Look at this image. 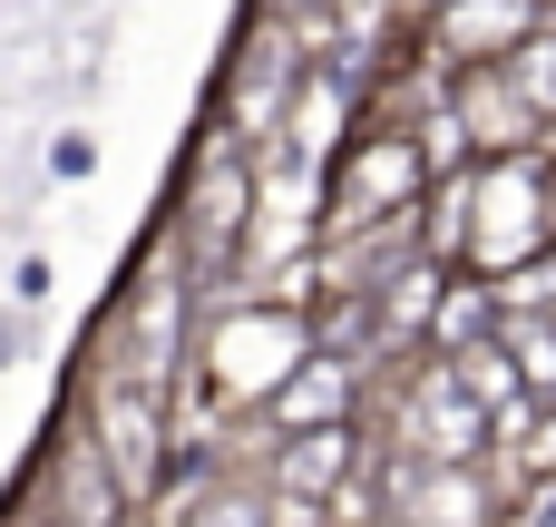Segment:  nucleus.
Instances as JSON below:
<instances>
[{"label": "nucleus", "mask_w": 556, "mask_h": 527, "mask_svg": "<svg viewBox=\"0 0 556 527\" xmlns=\"http://www.w3.org/2000/svg\"><path fill=\"white\" fill-rule=\"evenodd\" d=\"M78 430H88V450L108 460V479L127 489V509H156V499H166V460H176V381H156V372L98 352L88 401H78Z\"/></svg>", "instance_id": "f257e3e1"}, {"label": "nucleus", "mask_w": 556, "mask_h": 527, "mask_svg": "<svg viewBox=\"0 0 556 527\" xmlns=\"http://www.w3.org/2000/svg\"><path fill=\"white\" fill-rule=\"evenodd\" d=\"M420 196H430V156H420L410 117H362L323 166V244L381 235V225L420 215Z\"/></svg>", "instance_id": "f03ea898"}, {"label": "nucleus", "mask_w": 556, "mask_h": 527, "mask_svg": "<svg viewBox=\"0 0 556 527\" xmlns=\"http://www.w3.org/2000/svg\"><path fill=\"white\" fill-rule=\"evenodd\" d=\"M547 147L538 156H489L459 176V274L498 284V274H528L547 264Z\"/></svg>", "instance_id": "7ed1b4c3"}, {"label": "nucleus", "mask_w": 556, "mask_h": 527, "mask_svg": "<svg viewBox=\"0 0 556 527\" xmlns=\"http://www.w3.org/2000/svg\"><path fill=\"white\" fill-rule=\"evenodd\" d=\"M489 450V411L450 381V362H420L391 401V450L381 460H410V469H479Z\"/></svg>", "instance_id": "20e7f679"}, {"label": "nucleus", "mask_w": 556, "mask_h": 527, "mask_svg": "<svg viewBox=\"0 0 556 527\" xmlns=\"http://www.w3.org/2000/svg\"><path fill=\"white\" fill-rule=\"evenodd\" d=\"M244 225H254V156L244 147H215L205 166H195V186L176 196V254L195 264V274H215L235 244H244Z\"/></svg>", "instance_id": "39448f33"}, {"label": "nucleus", "mask_w": 556, "mask_h": 527, "mask_svg": "<svg viewBox=\"0 0 556 527\" xmlns=\"http://www.w3.org/2000/svg\"><path fill=\"white\" fill-rule=\"evenodd\" d=\"M450 117H459V137H469L479 166H489V156H538V147H547V117L518 98V78H508L498 59L450 68Z\"/></svg>", "instance_id": "423d86ee"}, {"label": "nucleus", "mask_w": 556, "mask_h": 527, "mask_svg": "<svg viewBox=\"0 0 556 527\" xmlns=\"http://www.w3.org/2000/svg\"><path fill=\"white\" fill-rule=\"evenodd\" d=\"M362 372H371V362H352V352H323V342H313V352L274 381L264 430H274V440H303V430H352V421H362V391H371Z\"/></svg>", "instance_id": "0eeeda50"}, {"label": "nucleus", "mask_w": 556, "mask_h": 527, "mask_svg": "<svg viewBox=\"0 0 556 527\" xmlns=\"http://www.w3.org/2000/svg\"><path fill=\"white\" fill-rule=\"evenodd\" d=\"M29 509L49 527H127L137 509H127V489L108 479V460L88 450V430L68 421V440L49 450V469H39V489H29Z\"/></svg>", "instance_id": "6e6552de"}, {"label": "nucleus", "mask_w": 556, "mask_h": 527, "mask_svg": "<svg viewBox=\"0 0 556 527\" xmlns=\"http://www.w3.org/2000/svg\"><path fill=\"white\" fill-rule=\"evenodd\" d=\"M538 20H547V0H440L420 20V49L440 68H479V59H508Z\"/></svg>", "instance_id": "1a4fd4ad"}, {"label": "nucleus", "mask_w": 556, "mask_h": 527, "mask_svg": "<svg viewBox=\"0 0 556 527\" xmlns=\"http://www.w3.org/2000/svg\"><path fill=\"white\" fill-rule=\"evenodd\" d=\"M147 518H156V527H274V509H264V489H254V479H195L176 509L156 499Z\"/></svg>", "instance_id": "9d476101"}, {"label": "nucleus", "mask_w": 556, "mask_h": 527, "mask_svg": "<svg viewBox=\"0 0 556 527\" xmlns=\"http://www.w3.org/2000/svg\"><path fill=\"white\" fill-rule=\"evenodd\" d=\"M498 68L518 78V98H528V108L547 117V137H556V20H538V29H528V39H518V49L498 59Z\"/></svg>", "instance_id": "9b49d317"}, {"label": "nucleus", "mask_w": 556, "mask_h": 527, "mask_svg": "<svg viewBox=\"0 0 556 527\" xmlns=\"http://www.w3.org/2000/svg\"><path fill=\"white\" fill-rule=\"evenodd\" d=\"M547 235H556V137H547Z\"/></svg>", "instance_id": "f8f14e48"}, {"label": "nucleus", "mask_w": 556, "mask_h": 527, "mask_svg": "<svg viewBox=\"0 0 556 527\" xmlns=\"http://www.w3.org/2000/svg\"><path fill=\"white\" fill-rule=\"evenodd\" d=\"M10 527H49V518H39V509H20V518H10Z\"/></svg>", "instance_id": "ddd939ff"}, {"label": "nucleus", "mask_w": 556, "mask_h": 527, "mask_svg": "<svg viewBox=\"0 0 556 527\" xmlns=\"http://www.w3.org/2000/svg\"><path fill=\"white\" fill-rule=\"evenodd\" d=\"M547 20H556V0H547Z\"/></svg>", "instance_id": "4468645a"}, {"label": "nucleus", "mask_w": 556, "mask_h": 527, "mask_svg": "<svg viewBox=\"0 0 556 527\" xmlns=\"http://www.w3.org/2000/svg\"><path fill=\"white\" fill-rule=\"evenodd\" d=\"M547 313H556V303H547Z\"/></svg>", "instance_id": "2eb2a0df"}]
</instances>
